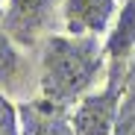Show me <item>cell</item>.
<instances>
[{
	"instance_id": "5",
	"label": "cell",
	"mask_w": 135,
	"mask_h": 135,
	"mask_svg": "<svg viewBox=\"0 0 135 135\" xmlns=\"http://www.w3.org/2000/svg\"><path fill=\"white\" fill-rule=\"evenodd\" d=\"M118 0H62L59 6V27L71 35H94L106 38L115 24Z\"/></svg>"
},
{
	"instance_id": "3",
	"label": "cell",
	"mask_w": 135,
	"mask_h": 135,
	"mask_svg": "<svg viewBox=\"0 0 135 135\" xmlns=\"http://www.w3.org/2000/svg\"><path fill=\"white\" fill-rule=\"evenodd\" d=\"M62 0H6L3 6V30L21 44L35 47L50 35L53 21L59 18Z\"/></svg>"
},
{
	"instance_id": "1",
	"label": "cell",
	"mask_w": 135,
	"mask_h": 135,
	"mask_svg": "<svg viewBox=\"0 0 135 135\" xmlns=\"http://www.w3.org/2000/svg\"><path fill=\"white\" fill-rule=\"evenodd\" d=\"M38 97L71 109L109 74L103 41L94 35L50 32L38 47Z\"/></svg>"
},
{
	"instance_id": "10",
	"label": "cell",
	"mask_w": 135,
	"mask_h": 135,
	"mask_svg": "<svg viewBox=\"0 0 135 135\" xmlns=\"http://www.w3.org/2000/svg\"><path fill=\"white\" fill-rule=\"evenodd\" d=\"M3 6H6V0H0V15H3Z\"/></svg>"
},
{
	"instance_id": "6",
	"label": "cell",
	"mask_w": 135,
	"mask_h": 135,
	"mask_svg": "<svg viewBox=\"0 0 135 135\" xmlns=\"http://www.w3.org/2000/svg\"><path fill=\"white\" fill-rule=\"evenodd\" d=\"M21 135H76L71 123V109L44 97H30L18 103Z\"/></svg>"
},
{
	"instance_id": "8",
	"label": "cell",
	"mask_w": 135,
	"mask_h": 135,
	"mask_svg": "<svg viewBox=\"0 0 135 135\" xmlns=\"http://www.w3.org/2000/svg\"><path fill=\"white\" fill-rule=\"evenodd\" d=\"M115 135H135V76L126 82V94H123V103H120Z\"/></svg>"
},
{
	"instance_id": "4",
	"label": "cell",
	"mask_w": 135,
	"mask_h": 135,
	"mask_svg": "<svg viewBox=\"0 0 135 135\" xmlns=\"http://www.w3.org/2000/svg\"><path fill=\"white\" fill-rule=\"evenodd\" d=\"M32 85L38 88V65L30 62L27 47H21L0 24V91L6 97L30 100Z\"/></svg>"
},
{
	"instance_id": "9",
	"label": "cell",
	"mask_w": 135,
	"mask_h": 135,
	"mask_svg": "<svg viewBox=\"0 0 135 135\" xmlns=\"http://www.w3.org/2000/svg\"><path fill=\"white\" fill-rule=\"evenodd\" d=\"M0 135H21L18 126V106L12 103V97H6L0 91Z\"/></svg>"
},
{
	"instance_id": "7",
	"label": "cell",
	"mask_w": 135,
	"mask_h": 135,
	"mask_svg": "<svg viewBox=\"0 0 135 135\" xmlns=\"http://www.w3.org/2000/svg\"><path fill=\"white\" fill-rule=\"evenodd\" d=\"M106 47V59L115 68H126V62L135 53V0H126V3L118 9L115 24L103 38Z\"/></svg>"
},
{
	"instance_id": "2",
	"label": "cell",
	"mask_w": 135,
	"mask_h": 135,
	"mask_svg": "<svg viewBox=\"0 0 135 135\" xmlns=\"http://www.w3.org/2000/svg\"><path fill=\"white\" fill-rule=\"evenodd\" d=\"M126 94V68L109 65L106 85L91 88L71 106V123L76 135H115L120 103Z\"/></svg>"
}]
</instances>
